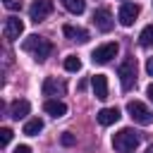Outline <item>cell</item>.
I'll use <instances>...</instances> for the list:
<instances>
[{
	"mask_svg": "<svg viewBox=\"0 0 153 153\" xmlns=\"http://www.w3.org/2000/svg\"><path fill=\"white\" fill-rule=\"evenodd\" d=\"M5 2H10V0H5Z\"/></svg>",
	"mask_w": 153,
	"mask_h": 153,
	"instance_id": "27",
	"label": "cell"
},
{
	"mask_svg": "<svg viewBox=\"0 0 153 153\" xmlns=\"http://www.w3.org/2000/svg\"><path fill=\"white\" fill-rule=\"evenodd\" d=\"M65 69H67V72H79V69H81V60H79L76 55H67V57H65Z\"/></svg>",
	"mask_w": 153,
	"mask_h": 153,
	"instance_id": "19",
	"label": "cell"
},
{
	"mask_svg": "<svg viewBox=\"0 0 153 153\" xmlns=\"http://www.w3.org/2000/svg\"><path fill=\"white\" fill-rule=\"evenodd\" d=\"M43 110H45L50 117H65V115H67V105H65L62 100H57V98H48V100L43 103Z\"/></svg>",
	"mask_w": 153,
	"mask_h": 153,
	"instance_id": "12",
	"label": "cell"
},
{
	"mask_svg": "<svg viewBox=\"0 0 153 153\" xmlns=\"http://www.w3.org/2000/svg\"><path fill=\"white\" fill-rule=\"evenodd\" d=\"M14 153H31V148H29V146H17Z\"/></svg>",
	"mask_w": 153,
	"mask_h": 153,
	"instance_id": "23",
	"label": "cell"
},
{
	"mask_svg": "<svg viewBox=\"0 0 153 153\" xmlns=\"http://www.w3.org/2000/svg\"><path fill=\"white\" fill-rule=\"evenodd\" d=\"M22 50L31 53L36 62H45L48 55L53 53V43H50L48 38H43V36H29V38H24Z\"/></svg>",
	"mask_w": 153,
	"mask_h": 153,
	"instance_id": "1",
	"label": "cell"
},
{
	"mask_svg": "<svg viewBox=\"0 0 153 153\" xmlns=\"http://www.w3.org/2000/svg\"><path fill=\"white\" fill-rule=\"evenodd\" d=\"M10 139H12V129H7V127H2V129H0V146L5 148V146L10 143Z\"/></svg>",
	"mask_w": 153,
	"mask_h": 153,
	"instance_id": "20",
	"label": "cell"
},
{
	"mask_svg": "<svg viewBox=\"0 0 153 153\" xmlns=\"http://www.w3.org/2000/svg\"><path fill=\"white\" fill-rule=\"evenodd\" d=\"M53 12V0H33V5L29 7V17H31V22H43L48 14Z\"/></svg>",
	"mask_w": 153,
	"mask_h": 153,
	"instance_id": "6",
	"label": "cell"
},
{
	"mask_svg": "<svg viewBox=\"0 0 153 153\" xmlns=\"http://www.w3.org/2000/svg\"><path fill=\"white\" fill-rule=\"evenodd\" d=\"M93 24H96V29L98 31H110L112 26H115V19H112V14H110V10H96L93 12Z\"/></svg>",
	"mask_w": 153,
	"mask_h": 153,
	"instance_id": "9",
	"label": "cell"
},
{
	"mask_svg": "<svg viewBox=\"0 0 153 153\" xmlns=\"http://www.w3.org/2000/svg\"><path fill=\"white\" fill-rule=\"evenodd\" d=\"M146 72L153 76V57H148V60H146Z\"/></svg>",
	"mask_w": 153,
	"mask_h": 153,
	"instance_id": "22",
	"label": "cell"
},
{
	"mask_svg": "<svg viewBox=\"0 0 153 153\" xmlns=\"http://www.w3.org/2000/svg\"><path fill=\"white\" fill-rule=\"evenodd\" d=\"M136 17H139V5L136 2H124L117 12V19H120L122 26H131L136 22Z\"/></svg>",
	"mask_w": 153,
	"mask_h": 153,
	"instance_id": "8",
	"label": "cell"
},
{
	"mask_svg": "<svg viewBox=\"0 0 153 153\" xmlns=\"http://www.w3.org/2000/svg\"><path fill=\"white\" fill-rule=\"evenodd\" d=\"M41 129H43V120H38V117H33V120H29L24 124V134L26 136H36Z\"/></svg>",
	"mask_w": 153,
	"mask_h": 153,
	"instance_id": "17",
	"label": "cell"
},
{
	"mask_svg": "<svg viewBox=\"0 0 153 153\" xmlns=\"http://www.w3.org/2000/svg\"><path fill=\"white\" fill-rule=\"evenodd\" d=\"M2 33L7 41H17L22 33H24V22L19 17H7L5 24H2Z\"/></svg>",
	"mask_w": 153,
	"mask_h": 153,
	"instance_id": "7",
	"label": "cell"
},
{
	"mask_svg": "<svg viewBox=\"0 0 153 153\" xmlns=\"http://www.w3.org/2000/svg\"><path fill=\"white\" fill-rule=\"evenodd\" d=\"M139 134L134 131V129H129V127H124V129H120L115 136H112V146H115V151H120V153H129V151H134L136 146H139Z\"/></svg>",
	"mask_w": 153,
	"mask_h": 153,
	"instance_id": "2",
	"label": "cell"
},
{
	"mask_svg": "<svg viewBox=\"0 0 153 153\" xmlns=\"http://www.w3.org/2000/svg\"><path fill=\"white\" fill-rule=\"evenodd\" d=\"M96 120H98V124L110 127V124H115V122L120 120V110H117V108H103V110L96 115Z\"/></svg>",
	"mask_w": 153,
	"mask_h": 153,
	"instance_id": "14",
	"label": "cell"
},
{
	"mask_svg": "<svg viewBox=\"0 0 153 153\" xmlns=\"http://www.w3.org/2000/svg\"><path fill=\"white\" fill-rule=\"evenodd\" d=\"M146 153H153V146H148V148H146Z\"/></svg>",
	"mask_w": 153,
	"mask_h": 153,
	"instance_id": "26",
	"label": "cell"
},
{
	"mask_svg": "<svg viewBox=\"0 0 153 153\" xmlns=\"http://www.w3.org/2000/svg\"><path fill=\"white\" fill-rule=\"evenodd\" d=\"M120 84H122L124 91H129L136 84V60L134 57H129L120 65Z\"/></svg>",
	"mask_w": 153,
	"mask_h": 153,
	"instance_id": "4",
	"label": "cell"
},
{
	"mask_svg": "<svg viewBox=\"0 0 153 153\" xmlns=\"http://www.w3.org/2000/svg\"><path fill=\"white\" fill-rule=\"evenodd\" d=\"M91 86H93V93L98 100H105L108 98V76L105 74H96L91 79Z\"/></svg>",
	"mask_w": 153,
	"mask_h": 153,
	"instance_id": "13",
	"label": "cell"
},
{
	"mask_svg": "<svg viewBox=\"0 0 153 153\" xmlns=\"http://www.w3.org/2000/svg\"><path fill=\"white\" fill-rule=\"evenodd\" d=\"M62 33H65L69 41H74V43H86V41L91 38L86 29H81V26H72V24H67V26L62 29Z\"/></svg>",
	"mask_w": 153,
	"mask_h": 153,
	"instance_id": "11",
	"label": "cell"
},
{
	"mask_svg": "<svg viewBox=\"0 0 153 153\" xmlns=\"http://www.w3.org/2000/svg\"><path fill=\"white\" fill-rule=\"evenodd\" d=\"M62 5H65V10L72 12V14H81V12L86 10V0H62Z\"/></svg>",
	"mask_w": 153,
	"mask_h": 153,
	"instance_id": "16",
	"label": "cell"
},
{
	"mask_svg": "<svg viewBox=\"0 0 153 153\" xmlns=\"http://www.w3.org/2000/svg\"><path fill=\"white\" fill-rule=\"evenodd\" d=\"M139 45H141V48H151V45H153V24H148V26L139 33Z\"/></svg>",
	"mask_w": 153,
	"mask_h": 153,
	"instance_id": "18",
	"label": "cell"
},
{
	"mask_svg": "<svg viewBox=\"0 0 153 153\" xmlns=\"http://www.w3.org/2000/svg\"><path fill=\"white\" fill-rule=\"evenodd\" d=\"M29 110H31L29 100H14V103L10 105V117H12V120H24V117L29 115Z\"/></svg>",
	"mask_w": 153,
	"mask_h": 153,
	"instance_id": "15",
	"label": "cell"
},
{
	"mask_svg": "<svg viewBox=\"0 0 153 153\" xmlns=\"http://www.w3.org/2000/svg\"><path fill=\"white\" fill-rule=\"evenodd\" d=\"M117 50H120L117 43H103V45H98V48L93 50L91 60H93V65H108V62L117 55Z\"/></svg>",
	"mask_w": 153,
	"mask_h": 153,
	"instance_id": "5",
	"label": "cell"
},
{
	"mask_svg": "<svg viewBox=\"0 0 153 153\" xmlns=\"http://www.w3.org/2000/svg\"><path fill=\"white\" fill-rule=\"evenodd\" d=\"M65 91H67V86H65V81H57L55 76H48L45 81H43V96H65Z\"/></svg>",
	"mask_w": 153,
	"mask_h": 153,
	"instance_id": "10",
	"label": "cell"
},
{
	"mask_svg": "<svg viewBox=\"0 0 153 153\" xmlns=\"http://www.w3.org/2000/svg\"><path fill=\"white\" fill-rule=\"evenodd\" d=\"M146 93H148V100H151V103H153V84H151V86H148V88H146Z\"/></svg>",
	"mask_w": 153,
	"mask_h": 153,
	"instance_id": "25",
	"label": "cell"
},
{
	"mask_svg": "<svg viewBox=\"0 0 153 153\" xmlns=\"http://www.w3.org/2000/svg\"><path fill=\"white\" fill-rule=\"evenodd\" d=\"M127 112H129V117H131L136 124H141V127L153 124V112H151L141 100H129V103H127Z\"/></svg>",
	"mask_w": 153,
	"mask_h": 153,
	"instance_id": "3",
	"label": "cell"
},
{
	"mask_svg": "<svg viewBox=\"0 0 153 153\" xmlns=\"http://www.w3.org/2000/svg\"><path fill=\"white\" fill-rule=\"evenodd\" d=\"M5 5H7L10 10H19V2H12V0H10V2H5Z\"/></svg>",
	"mask_w": 153,
	"mask_h": 153,
	"instance_id": "24",
	"label": "cell"
},
{
	"mask_svg": "<svg viewBox=\"0 0 153 153\" xmlns=\"http://www.w3.org/2000/svg\"><path fill=\"white\" fill-rule=\"evenodd\" d=\"M60 143H62V146H74V143H76V139H74V134L65 131V134L60 136Z\"/></svg>",
	"mask_w": 153,
	"mask_h": 153,
	"instance_id": "21",
	"label": "cell"
}]
</instances>
